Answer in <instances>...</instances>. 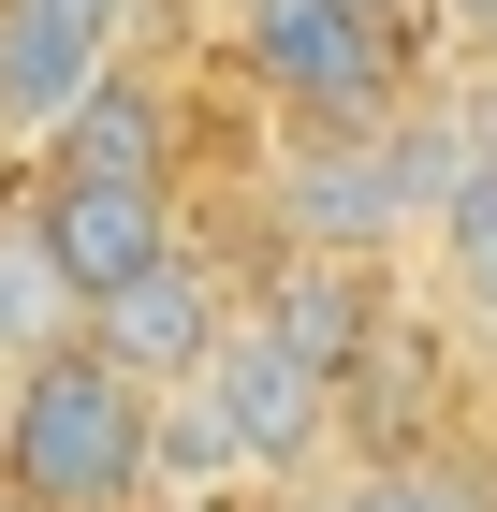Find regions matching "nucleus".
Instances as JSON below:
<instances>
[{
    "label": "nucleus",
    "mask_w": 497,
    "mask_h": 512,
    "mask_svg": "<svg viewBox=\"0 0 497 512\" xmlns=\"http://www.w3.org/2000/svg\"><path fill=\"white\" fill-rule=\"evenodd\" d=\"M483 366H497V337H483Z\"/></svg>",
    "instance_id": "nucleus-15"
},
{
    "label": "nucleus",
    "mask_w": 497,
    "mask_h": 512,
    "mask_svg": "<svg viewBox=\"0 0 497 512\" xmlns=\"http://www.w3.org/2000/svg\"><path fill=\"white\" fill-rule=\"evenodd\" d=\"M410 512H497V483L468 469V454H424V469H410Z\"/></svg>",
    "instance_id": "nucleus-12"
},
{
    "label": "nucleus",
    "mask_w": 497,
    "mask_h": 512,
    "mask_svg": "<svg viewBox=\"0 0 497 512\" xmlns=\"http://www.w3.org/2000/svg\"><path fill=\"white\" fill-rule=\"evenodd\" d=\"M234 322H249V293H220V264H205V249H176L161 278H132V293L88 322V352H103V366H132L147 395H191L205 366H220V337H234Z\"/></svg>",
    "instance_id": "nucleus-7"
},
{
    "label": "nucleus",
    "mask_w": 497,
    "mask_h": 512,
    "mask_svg": "<svg viewBox=\"0 0 497 512\" xmlns=\"http://www.w3.org/2000/svg\"><path fill=\"white\" fill-rule=\"evenodd\" d=\"M205 410H220V439H234V469H249V483H307V469H322V439H337V366H307L293 352V337H264V322H234V337H220V366H205Z\"/></svg>",
    "instance_id": "nucleus-4"
},
{
    "label": "nucleus",
    "mask_w": 497,
    "mask_h": 512,
    "mask_svg": "<svg viewBox=\"0 0 497 512\" xmlns=\"http://www.w3.org/2000/svg\"><path fill=\"white\" fill-rule=\"evenodd\" d=\"M483 74H497V59H483Z\"/></svg>",
    "instance_id": "nucleus-16"
},
{
    "label": "nucleus",
    "mask_w": 497,
    "mask_h": 512,
    "mask_svg": "<svg viewBox=\"0 0 497 512\" xmlns=\"http://www.w3.org/2000/svg\"><path fill=\"white\" fill-rule=\"evenodd\" d=\"M410 15H439V30H468V44L497 59V0H410Z\"/></svg>",
    "instance_id": "nucleus-13"
},
{
    "label": "nucleus",
    "mask_w": 497,
    "mask_h": 512,
    "mask_svg": "<svg viewBox=\"0 0 497 512\" xmlns=\"http://www.w3.org/2000/svg\"><path fill=\"white\" fill-rule=\"evenodd\" d=\"M234 59H249L307 132L395 118V15H366V0H234Z\"/></svg>",
    "instance_id": "nucleus-2"
},
{
    "label": "nucleus",
    "mask_w": 497,
    "mask_h": 512,
    "mask_svg": "<svg viewBox=\"0 0 497 512\" xmlns=\"http://www.w3.org/2000/svg\"><path fill=\"white\" fill-rule=\"evenodd\" d=\"M424 249H439V278H454L468 308H483V337H497V176H483V191H454V220H439Z\"/></svg>",
    "instance_id": "nucleus-10"
},
{
    "label": "nucleus",
    "mask_w": 497,
    "mask_h": 512,
    "mask_svg": "<svg viewBox=\"0 0 497 512\" xmlns=\"http://www.w3.org/2000/svg\"><path fill=\"white\" fill-rule=\"evenodd\" d=\"M395 235H424L410 220V161H395V118H366V132H307L293 161H278V249H395Z\"/></svg>",
    "instance_id": "nucleus-6"
},
{
    "label": "nucleus",
    "mask_w": 497,
    "mask_h": 512,
    "mask_svg": "<svg viewBox=\"0 0 497 512\" xmlns=\"http://www.w3.org/2000/svg\"><path fill=\"white\" fill-rule=\"evenodd\" d=\"M249 322H264V337H293L307 366H366V278L337 264V249H278V278L264 293H249Z\"/></svg>",
    "instance_id": "nucleus-8"
},
{
    "label": "nucleus",
    "mask_w": 497,
    "mask_h": 512,
    "mask_svg": "<svg viewBox=\"0 0 497 512\" xmlns=\"http://www.w3.org/2000/svg\"><path fill=\"white\" fill-rule=\"evenodd\" d=\"M44 176H147V191H176V103L147 74H103V103L44 147Z\"/></svg>",
    "instance_id": "nucleus-9"
},
{
    "label": "nucleus",
    "mask_w": 497,
    "mask_h": 512,
    "mask_svg": "<svg viewBox=\"0 0 497 512\" xmlns=\"http://www.w3.org/2000/svg\"><path fill=\"white\" fill-rule=\"evenodd\" d=\"M30 235H44V264H59V293H74V322H103L132 278H161L191 249L176 235V191H147V176H44Z\"/></svg>",
    "instance_id": "nucleus-5"
},
{
    "label": "nucleus",
    "mask_w": 497,
    "mask_h": 512,
    "mask_svg": "<svg viewBox=\"0 0 497 512\" xmlns=\"http://www.w3.org/2000/svg\"><path fill=\"white\" fill-rule=\"evenodd\" d=\"M468 118H483V161H497V74H483V88H468Z\"/></svg>",
    "instance_id": "nucleus-14"
},
{
    "label": "nucleus",
    "mask_w": 497,
    "mask_h": 512,
    "mask_svg": "<svg viewBox=\"0 0 497 512\" xmlns=\"http://www.w3.org/2000/svg\"><path fill=\"white\" fill-rule=\"evenodd\" d=\"M147 0H0V147H59L103 103V74H132Z\"/></svg>",
    "instance_id": "nucleus-3"
},
{
    "label": "nucleus",
    "mask_w": 497,
    "mask_h": 512,
    "mask_svg": "<svg viewBox=\"0 0 497 512\" xmlns=\"http://www.w3.org/2000/svg\"><path fill=\"white\" fill-rule=\"evenodd\" d=\"M0 498L15 512H161V395L59 337L0 381Z\"/></svg>",
    "instance_id": "nucleus-1"
},
{
    "label": "nucleus",
    "mask_w": 497,
    "mask_h": 512,
    "mask_svg": "<svg viewBox=\"0 0 497 512\" xmlns=\"http://www.w3.org/2000/svg\"><path fill=\"white\" fill-rule=\"evenodd\" d=\"M293 512H410V469H351V483H293Z\"/></svg>",
    "instance_id": "nucleus-11"
}]
</instances>
